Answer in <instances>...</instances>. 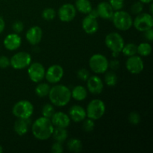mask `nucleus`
Masks as SVG:
<instances>
[{
    "label": "nucleus",
    "mask_w": 153,
    "mask_h": 153,
    "mask_svg": "<svg viewBox=\"0 0 153 153\" xmlns=\"http://www.w3.org/2000/svg\"><path fill=\"white\" fill-rule=\"evenodd\" d=\"M87 87L90 93L93 94H100L102 92L104 84L102 79L97 76H90L87 80Z\"/></svg>",
    "instance_id": "2eb2a0df"
},
{
    "label": "nucleus",
    "mask_w": 153,
    "mask_h": 153,
    "mask_svg": "<svg viewBox=\"0 0 153 153\" xmlns=\"http://www.w3.org/2000/svg\"><path fill=\"white\" fill-rule=\"evenodd\" d=\"M44 67L39 62H34L28 66V75L30 80L34 83H39L45 78Z\"/></svg>",
    "instance_id": "9d476101"
},
{
    "label": "nucleus",
    "mask_w": 153,
    "mask_h": 153,
    "mask_svg": "<svg viewBox=\"0 0 153 153\" xmlns=\"http://www.w3.org/2000/svg\"><path fill=\"white\" fill-rule=\"evenodd\" d=\"M108 3L114 11L122 10L124 6V0H109Z\"/></svg>",
    "instance_id": "72a5a7b5"
},
{
    "label": "nucleus",
    "mask_w": 153,
    "mask_h": 153,
    "mask_svg": "<svg viewBox=\"0 0 153 153\" xmlns=\"http://www.w3.org/2000/svg\"><path fill=\"white\" fill-rule=\"evenodd\" d=\"M48 96L53 105L64 107L71 100V91L65 85H58L51 88Z\"/></svg>",
    "instance_id": "f03ea898"
},
{
    "label": "nucleus",
    "mask_w": 153,
    "mask_h": 153,
    "mask_svg": "<svg viewBox=\"0 0 153 153\" xmlns=\"http://www.w3.org/2000/svg\"><path fill=\"white\" fill-rule=\"evenodd\" d=\"M30 125H31L30 118H28V119H19V118H18L14 123L13 129L18 135L22 136L28 132Z\"/></svg>",
    "instance_id": "412c9836"
},
{
    "label": "nucleus",
    "mask_w": 153,
    "mask_h": 153,
    "mask_svg": "<svg viewBox=\"0 0 153 153\" xmlns=\"http://www.w3.org/2000/svg\"><path fill=\"white\" fill-rule=\"evenodd\" d=\"M3 43H4V47L7 50L14 51L21 46L22 39L19 34L13 33V34H10L6 36Z\"/></svg>",
    "instance_id": "f3484780"
},
{
    "label": "nucleus",
    "mask_w": 153,
    "mask_h": 153,
    "mask_svg": "<svg viewBox=\"0 0 153 153\" xmlns=\"http://www.w3.org/2000/svg\"><path fill=\"white\" fill-rule=\"evenodd\" d=\"M51 87L46 83H40L35 88V94L39 97H45L49 95Z\"/></svg>",
    "instance_id": "a878e982"
},
{
    "label": "nucleus",
    "mask_w": 153,
    "mask_h": 153,
    "mask_svg": "<svg viewBox=\"0 0 153 153\" xmlns=\"http://www.w3.org/2000/svg\"><path fill=\"white\" fill-rule=\"evenodd\" d=\"M75 7L78 11L84 14H88L93 8L92 4L89 0H76Z\"/></svg>",
    "instance_id": "5701e85b"
},
{
    "label": "nucleus",
    "mask_w": 153,
    "mask_h": 153,
    "mask_svg": "<svg viewBox=\"0 0 153 153\" xmlns=\"http://www.w3.org/2000/svg\"><path fill=\"white\" fill-rule=\"evenodd\" d=\"M5 27V22H4V19L2 17H0V34L3 32Z\"/></svg>",
    "instance_id": "37998d69"
},
{
    "label": "nucleus",
    "mask_w": 153,
    "mask_h": 153,
    "mask_svg": "<svg viewBox=\"0 0 153 153\" xmlns=\"http://www.w3.org/2000/svg\"><path fill=\"white\" fill-rule=\"evenodd\" d=\"M97 10L98 12L99 16L105 19H111L114 10L111 7L108 2L102 1L97 5Z\"/></svg>",
    "instance_id": "aec40b11"
},
{
    "label": "nucleus",
    "mask_w": 153,
    "mask_h": 153,
    "mask_svg": "<svg viewBox=\"0 0 153 153\" xmlns=\"http://www.w3.org/2000/svg\"><path fill=\"white\" fill-rule=\"evenodd\" d=\"M60 20L64 22H71L74 19L76 15V9L73 4L66 3L60 7L58 12Z\"/></svg>",
    "instance_id": "f8f14e48"
},
{
    "label": "nucleus",
    "mask_w": 153,
    "mask_h": 153,
    "mask_svg": "<svg viewBox=\"0 0 153 153\" xmlns=\"http://www.w3.org/2000/svg\"><path fill=\"white\" fill-rule=\"evenodd\" d=\"M105 82L108 86H115L117 83V76L116 73L113 71L106 73L105 76Z\"/></svg>",
    "instance_id": "c85d7f7f"
},
{
    "label": "nucleus",
    "mask_w": 153,
    "mask_h": 153,
    "mask_svg": "<svg viewBox=\"0 0 153 153\" xmlns=\"http://www.w3.org/2000/svg\"><path fill=\"white\" fill-rule=\"evenodd\" d=\"M67 149L70 152H80L82 150V143L79 139L71 138L68 140L67 143Z\"/></svg>",
    "instance_id": "393cba45"
},
{
    "label": "nucleus",
    "mask_w": 153,
    "mask_h": 153,
    "mask_svg": "<svg viewBox=\"0 0 153 153\" xmlns=\"http://www.w3.org/2000/svg\"><path fill=\"white\" fill-rule=\"evenodd\" d=\"M54 130L51 120L44 117H39L31 126V131L35 138L40 140H45L52 137Z\"/></svg>",
    "instance_id": "f257e3e1"
},
{
    "label": "nucleus",
    "mask_w": 153,
    "mask_h": 153,
    "mask_svg": "<svg viewBox=\"0 0 153 153\" xmlns=\"http://www.w3.org/2000/svg\"><path fill=\"white\" fill-rule=\"evenodd\" d=\"M152 46L149 43H141L137 46V53L141 56H148L152 52Z\"/></svg>",
    "instance_id": "bb28decb"
},
{
    "label": "nucleus",
    "mask_w": 153,
    "mask_h": 153,
    "mask_svg": "<svg viewBox=\"0 0 153 153\" xmlns=\"http://www.w3.org/2000/svg\"><path fill=\"white\" fill-rule=\"evenodd\" d=\"M128 121L131 125L137 126L140 122V116L138 113L135 111L131 112L128 115Z\"/></svg>",
    "instance_id": "473e14b6"
},
{
    "label": "nucleus",
    "mask_w": 153,
    "mask_h": 153,
    "mask_svg": "<svg viewBox=\"0 0 153 153\" xmlns=\"http://www.w3.org/2000/svg\"><path fill=\"white\" fill-rule=\"evenodd\" d=\"M51 122L52 125L55 127L60 128H67L70 124V117L65 113L58 111L55 112L52 117H51Z\"/></svg>",
    "instance_id": "dca6fc26"
},
{
    "label": "nucleus",
    "mask_w": 153,
    "mask_h": 153,
    "mask_svg": "<svg viewBox=\"0 0 153 153\" xmlns=\"http://www.w3.org/2000/svg\"><path fill=\"white\" fill-rule=\"evenodd\" d=\"M88 97V90L82 85L74 87L71 91V97L77 101H83Z\"/></svg>",
    "instance_id": "4be33fe9"
},
{
    "label": "nucleus",
    "mask_w": 153,
    "mask_h": 153,
    "mask_svg": "<svg viewBox=\"0 0 153 153\" xmlns=\"http://www.w3.org/2000/svg\"><path fill=\"white\" fill-rule=\"evenodd\" d=\"M12 29L16 34H19V33L22 32L24 29V25L22 22L19 20L15 21L12 25Z\"/></svg>",
    "instance_id": "e433bc0d"
},
{
    "label": "nucleus",
    "mask_w": 153,
    "mask_h": 153,
    "mask_svg": "<svg viewBox=\"0 0 153 153\" xmlns=\"http://www.w3.org/2000/svg\"><path fill=\"white\" fill-rule=\"evenodd\" d=\"M105 43L107 47L112 52H118V53L121 52L125 45L123 38L117 32H112L107 34Z\"/></svg>",
    "instance_id": "6e6552de"
},
{
    "label": "nucleus",
    "mask_w": 153,
    "mask_h": 153,
    "mask_svg": "<svg viewBox=\"0 0 153 153\" xmlns=\"http://www.w3.org/2000/svg\"><path fill=\"white\" fill-rule=\"evenodd\" d=\"M144 32V34H143V35H144V37L145 39H146L147 40H149V41H152L153 40V30L152 28H150V29H148L146 30V31H143Z\"/></svg>",
    "instance_id": "a19ab883"
},
{
    "label": "nucleus",
    "mask_w": 153,
    "mask_h": 153,
    "mask_svg": "<svg viewBox=\"0 0 153 153\" xmlns=\"http://www.w3.org/2000/svg\"><path fill=\"white\" fill-rule=\"evenodd\" d=\"M77 76L80 80L84 81V82H86L88 79V78L90 77V73L87 69L82 68L78 71L77 73Z\"/></svg>",
    "instance_id": "c9c22d12"
},
{
    "label": "nucleus",
    "mask_w": 153,
    "mask_h": 153,
    "mask_svg": "<svg viewBox=\"0 0 153 153\" xmlns=\"http://www.w3.org/2000/svg\"><path fill=\"white\" fill-rule=\"evenodd\" d=\"M55 112V108H54L52 104L47 103V104H45L42 108V115L46 118L51 119Z\"/></svg>",
    "instance_id": "c756f323"
},
{
    "label": "nucleus",
    "mask_w": 153,
    "mask_h": 153,
    "mask_svg": "<svg viewBox=\"0 0 153 153\" xmlns=\"http://www.w3.org/2000/svg\"><path fill=\"white\" fill-rule=\"evenodd\" d=\"M108 67H110L112 70H117L120 67V62L117 60H112L108 62Z\"/></svg>",
    "instance_id": "ea45409f"
},
{
    "label": "nucleus",
    "mask_w": 153,
    "mask_h": 153,
    "mask_svg": "<svg viewBox=\"0 0 153 153\" xmlns=\"http://www.w3.org/2000/svg\"><path fill=\"white\" fill-rule=\"evenodd\" d=\"M34 112V106L27 100H20L13 105L12 113L16 117L19 119H28Z\"/></svg>",
    "instance_id": "20e7f679"
},
{
    "label": "nucleus",
    "mask_w": 153,
    "mask_h": 153,
    "mask_svg": "<svg viewBox=\"0 0 153 153\" xmlns=\"http://www.w3.org/2000/svg\"><path fill=\"white\" fill-rule=\"evenodd\" d=\"M82 28L85 33L88 34H95L99 28V23L97 19L90 16H87L82 21Z\"/></svg>",
    "instance_id": "6ab92c4d"
},
{
    "label": "nucleus",
    "mask_w": 153,
    "mask_h": 153,
    "mask_svg": "<svg viewBox=\"0 0 153 153\" xmlns=\"http://www.w3.org/2000/svg\"><path fill=\"white\" fill-rule=\"evenodd\" d=\"M134 28L139 31H146L152 28L153 18L152 15L147 13H140L136 16L135 19L133 20V25Z\"/></svg>",
    "instance_id": "1a4fd4ad"
},
{
    "label": "nucleus",
    "mask_w": 153,
    "mask_h": 153,
    "mask_svg": "<svg viewBox=\"0 0 153 153\" xmlns=\"http://www.w3.org/2000/svg\"><path fill=\"white\" fill-rule=\"evenodd\" d=\"M69 117L70 120L76 123H80L87 117L86 111L79 105H74L69 111Z\"/></svg>",
    "instance_id": "a211bd4d"
},
{
    "label": "nucleus",
    "mask_w": 153,
    "mask_h": 153,
    "mask_svg": "<svg viewBox=\"0 0 153 153\" xmlns=\"http://www.w3.org/2000/svg\"><path fill=\"white\" fill-rule=\"evenodd\" d=\"M51 151L53 153H61L64 151V148H63L62 143H59V142L55 141V143L52 144V148H51Z\"/></svg>",
    "instance_id": "4c0bfd02"
},
{
    "label": "nucleus",
    "mask_w": 153,
    "mask_h": 153,
    "mask_svg": "<svg viewBox=\"0 0 153 153\" xmlns=\"http://www.w3.org/2000/svg\"><path fill=\"white\" fill-rule=\"evenodd\" d=\"M55 16H56V11L55 9L52 8V7L45 8L42 12V17L46 21L52 20L55 17Z\"/></svg>",
    "instance_id": "7c9ffc66"
},
{
    "label": "nucleus",
    "mask_w": 153,
    "mask_h": 153,
    "mask_svg": "<svg viewBox=\"0 0 153 153\" xmlns=\"http://www.w3.org/2000/svg\"><path fill=\"white\" fill-rule=\"evenodd\" d=\"M105 112V105L101 100L96 99L91 101L86 109L87 117L93 120H97L102 117Z\"/></svg>",
    "instance_id": "39448f33"
},
{
    "label": "nucleus",
    "mask_w": 153,
    "mask_h": 153,
    "mask_svg": "<svg viewBox=\"0 0 153 153\" xmlns=\"http://www.w3.org/2000/svg\"><path fill=\"white\" fill-rule=\"evenodd\" d=\"M126 67L127 70L132 74H139L144 68V64L142 58L140 56L134 55L128 57L126 62Z\"/></svg>",
    "instance_id": "ddd939ff"
},
{
    "label": "nucleus",
    "mask_w": 153,
    "mask_h": 153,
    "mask_svg": "<svg viewBox=\"0 0 153 153\" xmlns=\"http://www.w3.org/2000/svg\"><path fill=\"white\" fill-rule=\"evenodd\" d=\"M121 52L127 57L133 56L137 53V46L134 43H128L126 45H124Z\"/></svg>",
    "instance_id": "cd10ccee"
},
{
    "label": "nucleus",
    "mask_w": 153,
    "mask_h": 153,
    "mask_svg": "<svg viewBox=\"0 0 153 153\" xmlns=\"http://www.w3.org/2000/svg\"><path fill=\"white\" fill-rule=\"evenodd\" d=\"M89 66L93 72L97 74L105 73L108 69V61L105 55L95 54L89 60Z\"/></svg>",
    "instance_id": "423d86ee"
},
{
    "label": "nucleus",
    "mask_w": 153,
    "mask_h": 153,
    "mask_svg": "<svg viewBox=\"0 0 153 153\" xmlns=\"http://www.w3.org/2000/svg\"><path fill=\"white\" fill-rule=\"evenodd\" d=\"M114 25L120 31H127L133 25V19L129 13L124 10H117L111 18Z\"/></svg>",
    "instance_id": "7ed1b4c3"
},
{
    "label": "nucleus",
    "mask_w": 153,
    "mask_h": 153,
    "mask_svg": "<svg viewBox=\"0 0 153 153\" xmlns=\"http://www.w3.org/2000/svg\"><path fill=\"white\" fill-rule=\"evenodd\" d=\"M31 56L26 52H19L14 54L10 59V65L15 70H22L31 64Z\"/></svg>",
    "instance_id": "0eeeda50"
},
{
    "label": "nucleus",
    "mask_w": 153,
    "mask_h": 153,
    "mask_svg": "<svg viewBox=\"0 0 153 153\" xmlns=\"http://www.w3.org/2000/svg\"><path fill=\"white\" fill-rule=\"evenodd\" d=\"M10 66V59L7 56H0V68L5 69Z\"/></svg>",
    "instance_id": "58836bf2"
},
{
    "label": "nucleus",
    "mask_w": 153,
    "mask_h": 153,
    "mask_svg": "<svg viewBox=\"0 0 153 153\" xmlns=\"http://www.w3.org/2000/svg\"><path fill=\"white\" fill-rule=\"evenodd\" d=\"M64 73V69L61 66L54 64L47 69L45 73V78L49 83L56 84L62 79Z\"/></svg>",
    "instance_id": "9b49d317"
},
{
    "label": "nucleus",
    "mask_w": 153,
    "mask_h": 153,
    "mask_svg": "<svg viewBox=\"0 0 153 153\" xmlns=\"http://www.w3.org/2000/svg\"><path fill=\"white\" fill-rule=\"evenodd\" d=\"M143 10V3L139 1H136V2L133 3V4L131 7V11L133 14L137 15L139 13H141Z\"/></svg>",
    "instance_id": "f704fd0d"
},
{
    "label": "nucleus",
    "mask_w": 153,
    "mask_h": 153,
    "mask_svg": "<svg viewBox=\"0 0 153 153\" xmlns=\"http://www.w3.org/2000/svg\"><path fill=\"white\" fill-rule=\"evenodd\" d=\"M88 16H91V17L95 18V19H97V18L99 17V14H98V12H97V8L91 9V11L88 13Z\"/></svg>",
    "instance_id": "79ce46f5"
},
{
    "label": "nucleus",
    "mask_w": 153,
    "mask_h": 153,
    "mask_svg": "<svg viewBox=\"0 0 153 153\" xmlns=\"http://www.w3.org/2000/svg\"><path fill=\"white\" fill-rule=\"evenodd\" d=\"M2 152H3V148H2V146H0V153H1Z\"/></svg>",
    "instance_id": "a18cd8bd"
},
{
    "label": "nucleus",
    "mask_w": 153,
    "mask_h": 153,
    "mask_svg": "<svg viewBox=\"0 0 153 153\" xmlns=\"http://www.w3.org/2000/svg\"><path fill=\"white\" fill-rule=\"evenodd\" d=\"M85 122H84L83 126H82V128L83 130L86 132H90V131H92L94 129V127H95V123H94V120H93L88 119L84 120Z\"/></svg>",
    "instance_id": "2f4dec72"
},
{
    "label": "nucleus",
    "mask_w": 153,
    "mask_h": 153,
    "mask_svg": "<svg viewBox=\"0 0 153 153\" xmlns=\"http://www.w3.org/2000/svg\"><path fill=\"white\" fill-rule=\"evenodd\" d=\"M52 137L54 140L59 143H64L67 138V131L65 128H60V127H55L54 128L53 132H52Z\"/></svg>",
    "instance_id": "b1692460"
},
{
    "label": "nucleus",
    "mask_w": 153,
    "mask_h": 153,
    "mask_svg": "<svg viewBox=\"0 0 153 153\" xmlns=\"http://www.w3.org/2000/svg\"><path fill=\"white\" fill-rule=\"evenodd\" d=\"M43 37V31L41 28L37 25L32 26L27 31L25 34V38L31 45L35 46L40 43Z\"/></svg>",
    "instance_id": "4468645a"
},
{
    "label": "nucleus",
    "mask_w": 153,
    "mask_h": 153,
    "mask_svg": "<svg viewBox=\"0 0 153 153\" xmlns=\"http://www.w3.org/2000/svg\"><path fill=\"white\" fill-rule=\"evenodd\" d=\"M139 1L143 4H150V3H152V0H139Z\"/></svg>",
    "instance_id": "c03bdc74"
}]
</instances>
